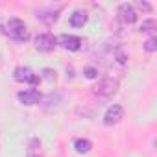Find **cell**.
Listing matches in <instances>:
<instances>
[{"mask_svg": "<svg viewBox=\"0 0 157 157\" xmlns=\"http://www.w3.org/2000/svg\"><path fill=\"white\" fill-rule=\"evenodd\" d=\"M118 91V82L115 78H104L98 82V85L94 87V94L102 100H109L111 96H115Z\"/></svg>", "mask_w": 157, "mask_h": 157, "instance_id": "cell-1", "label": "cell"}, {"mask_svg": "<svg viewBox=\"0 0 157 157\" xmlns=\"http://www.w3.org/2000/svg\"><path fill=\"white\" fill-rule=\"evenodd\" d=\"M8 33H10V37L17 39V41H26L30 37L28 28L21 19H10L8 21Z\"/></svg>", "mask_w": 157, "mask_h": 157, "instance_id": "cell-2", "label": "cell"}, {"mask_svg": "<svg viewBox=\"0 0 157 157\" xmlns=\"http://www.w3.org/2000/svg\"><path fill=\"white\" fill-rule=\"evenodd\" d=\"M122 117H124V109H122L120 105H111V107L105 111L104 122H105V126H115V124H118V122L122 120Z\"/></svg>", "mask_w": 157, "mask_h": 157, "instance_id": "cell-3", "label": "cell"}, {"mask_svg": "<svg viewBox=\"0 0 157 157\" xmlns=\"http://www.w3.org/2000/svg\"><path fill=\"white\" fill-rule=\"evenodd\" d=\"M35 46L43 52H50L56 46V37L50 35V33H41V35L35 37Z\"/></svg>", "mask_w": 157, "mask_h": 157, "instance_id": "cell-4", "label": "cell"}, {"mask_svg": "<svg viewBox=\"0 0 157 157\" xmlns=\"http://www.w3.org/2000/svg\"><path fill=\"white\" fill-rule=\"evenodd\" d=\"M19 100L24 105H35V104L41 102V93L35 91V89H26V91H21L19 93Z\"/></svg>", "mask_w": 157, "mask_h": 157, "instance_id": "cell-5", "label": "cell"}, {"mask_svg": "<svg viewBox=\"0 0 157 157\" xmlns=\"http://www.w3.org/2000/svg\"><path fill=\"white\" fill-rule=\"evenodd\" d=\"M59 44L70 52H76V50H80L82 48V39L80 37H76V35H61L59 39Z\"/></svg>", "mask_w": 157, "mask_h": 157, "instance_id": "cell-6", "label": "cell"}, {"mask_svg": "<svg viewBox=\"0 0 157 157\" xmlns=\"http://www.w3.org/2000/svg\"><path fill=\"white\" fill-rule=\"evenodd\" d=\"M15 80L17 82H24V83H37L39 82V78L26 67H21L15 70Z\"/></svg>", "mask_w": 157, "mask_h": 157, "instance_id": "cell-7", "label": "cell"}, {"mask_svg": "<svg viewBox=\"0 0 157 157\" xmlns=\"http://www.w3.org/2000/svg\"><path fill=\"white\" fill-rule=\"evenodd\" d=\"M118 15H120V19H122L126 24H133V22L137 21V11L133 10L131 4H122V6L118 8Z\"/></svg>", "mask_w": 157, "mask_h": 157, "instance_id": "cell-8", "label": "cell"}, {"mask_svg": "<svg viewBox=\"0 0 157 157\" xmlns=\"http://www.w3.org/2000/svg\"><path fill=\"white\" fill-rule=\"evenodd\" d=\"M28 157H44L43 153V146H41V140L33 139L28 146Z\"/></svg>", "mask_w": 157, "mask_h": 157, "instance_id": "cell-9", "label": "cell"}, {"mask_svg": "<svg viewBox=\"0 0 157 157\" xmlns=\"http://www.w3.org/2000/svg\"><path fill=\"white\" fill-rule=\"evenodd\" d=\"M85 22H87V15H85L83 11H74V13L70 15V24L76 26V28H82Z\"/></svg>", "mask_w": 157, "mask_h": 157, "instance_id": "cell-10", "label": "cell"}, {"mask_svg": "<svg viewBox=\"0 0 157 157\" xmlns=\"http://www.w3.org/2000/svg\"><path fill=\"white\" fill-rule=\"evenodd\" d=\"M74 148H76L78 153H87V151H91L93 144H91V140H87V139H78V140L74 142Z\"/></svg>", "mask_w": 157, "mask_h": 157, "instance_id": "cell-11", "label": "cell"}, {"mask_svg": "<svg viewBox=\"0 0 157 157\" xmlns=\"http://www.w3.org/2000/svg\"><path fill=\"white\" fill-rule=\"evenodd\" d=\"M37 19H41L46 24H52L57 21V11H37Z\"/></svg>", "mask_w": 157, "mask_h": 157, "instance_id": "cell-12", "label": "cell"}, {"mask_svg": "<svg viewBox=\"0 0 157 157\" xmlns=\"http://www.w3.org/2000/svg\"><path fill=\"white\" fill-rule=\"evenodd\" d=\"M155 26H157V24H155V21H153V19H150V21H144V22H142L140 30H142V32H153V30H155Z\"/></svg>", "mask_w": 157, "mask_h": 157, "instance_id": "cell-13", "label": "cell"}, {"mask_svg": "<svg viewBox=\"0 0 157 157\" xmlns=\"http://www.w3.org/2000/svg\"><path fill=\"white\" fill-rule=\"evenodd\" d=\"M144 48H146L148 52H155V50H157V39H155V37L148 39V41H146V44H144Z\"/></svg>", "mask_w": 157, "mask_h": 157, "instance_id": "cell-14", "label": "cell"}, {"mask_svg": "<svg viewBox=\"0 0 157 157\" xmlns=\"http://www.w3.org/2000/svg\"><path fill=\"white\" fill-rule=\"evenodd\" d=\"M85 76L89 78V80H93V78H96V76H98V70H96V68H93V67H89V68H85Z\"/></svg>", "mask_w": 157, "mask_h": 157, "instance_id": "cell-15", "label": "cell"}, {"mask_svg": "<svg viewBox=\"0 0 157 157\" xmlns=\"http://www.w3.org/2000/svg\"><path fill=\"white\" fill-rule=\"evenodd\" d=\"M43 74H44L46 80H50V82H52V80H56V72H54V70H50V68H46Z\"/></svg>", "mask_w": 157, "mask_h": 157, "instance_id": "cell-16", "label": "cell"}, {"mask_svg": "<svg viewBox=\"0 0 157 157\" xmlns=\"http://www.w3.org/2000/svg\"><path fill=\"white\" fill-rule=\"evenodd\" d=\"M139 8L140 10H144V11H150L151 8H150V4H146V2H139Z\"/></svg>", "mask_w": 157, "mask_h": 157, "instance_id": "cell-17", "label": "cell"}]
</instances>
